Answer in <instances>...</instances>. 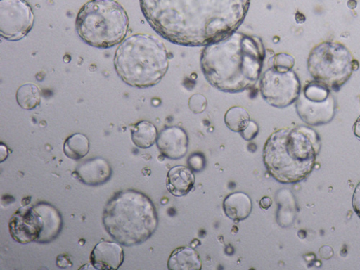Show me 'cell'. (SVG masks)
<instances>
[{"mask_svg": "<svg viewBox=\"0 0 360 270\" xmlns=\"http://www.w3.org/2000/svg\"><path fill=\"white\" fill-rule=\"evenodd\" d=\"M146 20L167 41L184 46L220 41L237 31L250 0H139Z\"/></svg>", "mask_w": 360, "mask_h": 270, "instance_id": "cell-1", "label": "cell"}, {"mask_svg": "<svg viewBox=\"0 0 360 270\" xmlns=\"http://www.w3.org/2000/svg\"><path fill=\"white\" fill-rule=\"evenodd\" d=\"M265 56L260 38L234 32L205 46L200 65L205 79L214 87L222 92L237 94L256 84Z\"/></svg>", "mask_w": 360, "mask_h": 270, "instance_id": "cell-2", "label": "cell"}, {"mask_svg": "<svg viewBox=\"0 0 360 270\" xmlns=\"http://www.w3.org/2000/svg\"><path fill=\"white\" fill-rule=\"evenodd\" d=\"M321 144L319 135L310 127L281 129L270 135L264 146V165L280 184L302 182L313 172Z\"/></svg>", "mask_w": 360, "mask_h": 270, "instance_id": "cell-3", "label": "cell"}, {"mask_svg": "<svg viewBox=\"0 0 360 270\" xmlns=\"http://www.w3.org/2000/svg\"><path fill=\"white\" fill-rule=\"evenodd\" d=\"M103 224L120 245H141L155 233L159 218L155 205L146 195L134 190L115 193L103 212Z\"/></svg>", "mask_w": 360, "mask_h": 270, "instance_id": "cell-4", "label": "cell"}, {"mask_svg": "<svg viewBox=\"0 0 360 270\" xmlns=\"http://www.w3.org/2000/svg\"><path fill=\"white\" fill-rule=\"evenodd\" d=\"M113 63L123 82L139 89L158 84L169 66L162 41L153 35L141 34L131 36L119 45Z\"/></svg>", "mask_w": 360, "mask_h": 270, "instance_id": "cell-5", "label": "cell"}, {"mask_svg": "<svg viewBox=\"0 0 360 270\" xmlns=\"http://www.w3.org/2000/svg\"><path fill=\"white\" fill-rule=\"evenodd\" d=\"M75 27L85 44L106 49L124 41L129 18L124 8L115 0H89L79 10Z\"/></svg>", "mask_w": 360, "mask_h": 270, "instance_id": "cell-6", "label": "cell"}, {"mask_svg": "<svg viewBox=\"0 0 360 270\" xmlns=\"http://www.w3.org/2000/svg\"><path fill=\"white\" fill-rule=\"evenodd\" d=\"M309 72L314 80L339 91L359 68L352 52L337 41H324L316 46L307 60Z\"/></svg>", "mask_w": 360, "mask_h": 270, "instance_id": "cell-7", "label": "cell"}, {"mask_svg": "<svg viewBox=\"0 0 360 270\" xmlns=\"http://www.w3.org/2000/svg\"><path fill=\"white\" fill-rule=\"evenodd\" d=\"M295 102L297 115L309 126L326 125L336 114L337 104L331 89L316 80L305 85Z\"/></svg>", "mask_w": 360, "mask_h": 270, "instance_id": "cell-8", "label": "cell"}, {"mask_svg": "<svg viewBox=\"0 0 360 270\" xmlns=\"http://www.w3.org/2000/svg\"><path fill=\"white\" fill-rule=\"evenodd\" d=\"M260 92L269 105L285 108L297 101L302 92V84L292 70L279 72L270 68L261 78Z\"/></svg>", "mask_w": 360, "mask_h": 270, "instance_id": "cell-9", "label": "cell"}, {"mask_svg": "<svg viewBox=\"0 0 360 270\" xmlns=\"http://www.w3.org/2000/svg\"><path fill=\"white\" fill-rule=\"evenodd\" d=\"M35 16L25 0H0V36L18 41L31 32Z\"/></svg>", "mask_w": 360, "mask_h": 270, "instance_id": "cell-10", "label": "cell"}, {"mask_svg": "<svg viewBox=\"0 0 360 270\" xmlns=\"http://www.w3.org/2000/svg\"><path fill=\"white\" fill-rule=\"evenodd\" d=\"M44 229V219L35 205L19 208L9 222L12 238L22 245L38 243Z\"/></svg>", "mask_w": 360, "mask_h": 270, "instance_id": "cell-11", "label": "cell"}, {"mask_svg": "<svg viewBox=\"0 0 360 270\" xmlns=\"http://www.w3.org/2000/svg\"><path fill=\"white\" fill-rule=\"evenodd\" d=\"M189 139L186 131L179 127H171L161 131L157 145L165 158L176 160L184 158L188 151Z\"/></svg>", "mask_w": 360, "mask_h": 270, "instance_id": "cell-12", "label": "cell"}, {"mask_svg": "<svg viewBox=\"0 0 360 270\" xmlns=\"http://www.w3.org/2000/svg\"><path fill=\"white\" fill-rule=\"evenodd\" d=\"M74 173L84 185L99 186L108 181L112 176V169L106 160L96 158L79 165Z\"/></svg>", "mask_w": 360, "mask_h": 270, "instance_id": "cell-13", "label": "cell"}, {"mask_svg": "<svg viewBox=\"0 0 360 270\" xmlns=\"http://www.w3.org/2000/svg\"><path fill=\"white\" fill-rule=\"evenodd\" d=\"M124 262V251L119 243L102 242L90 255V264L95 269L117 270Z\"/></svg>", "mask_w": 360, "mask_h": 270, "instance_id": "cell-14", "label": "cell"}, {"mask_svg": "<svg viewBox=\"0 0 360 270\" xmlns=\"http://www.w3.org/2000/svg\"><path fill=\"white\" fill-rule=\"evenodd\" d=\"M195 176L193 172L184 166H176L170 169L166 179L167 188L174 197L187 195L193 188Z\"/></svg>", "mask_w": 360, "mask_h": 270, "instance_id": "cell-15", "label": "cell"}, {"mask_svg": "<svg viewBox=\"0 0 360 270\" xmlns=\"http://www.w3.org/2000/svg\"><path fill=\"white\" fill-rule=\"evenodd\" d=\"M44 222V229L38 243L47 244L53 241L61 233L63 220L61 214L52 205L40 202L35 205Z\"/></svg>", "mask_w": 360, "mask_h": 270, "instance_id": "cell-16", "label": "cell"}, {"mask_svg": "<svg viewBox=\"0 0 360 270\" xmlns=\"http://www.w3.org/2000/svg\"><path fill=\"white\" fill-rule=\"evenodd\" d=\"M223 207L228 218L239 222L247 219L250 216L252 211V202L246 193L237 192L226 198Z\"/></svg>", "mask_w": 360, "mask_h": 270, "instance_id": "cell-17", "label": "cell"}, {"mask_svg": "<svg viewBox=\"0 0 360 270\" xmlns=\"http://www.w3.org/2000/svg\"><path fill=\"white\" fill-rule=\"evenodd\" d=\"M167 266L169 270H200L202 261L195 250L188 247L179 248L169 256Z\"/></svg>", "mask_w": 360, "mask_h": 270, "instance_id": "cell-18", "label": "cell"}, {"mask_svg": "<svg viewBox=\"0 0 360 270\" xmlns=\"http://www.w3.org/2000/svg\"><path fill=\"white\" fill-rule=\"evenodd\" d=\"M131 132L133 143L143 149L152 147L158 139V129L153 123L147 121L140 122L131 127Z\"/></svg>", "mask_w": 360, "mask_h": 270, "instance_id": "cell-19", "label": "cell"}, {"mask_svg": "<svg viewBox=\"0 0 360 270\" xmlns=\"http://www.w3.org/2000/svg\"><path fill=\"white\" fill-rule=\"evenodd\" d=\"M16 101L22 108L27 110H34L41 104V89L35 84H24L17 90Z\"/></svg>", "mask_w": 360, "mask_h": 270, "instance_id": "cell-20", "label": "cell"}, {"mask_svg": "<svg viewBox=\"0 0 360 270\" xmlns=\"http://www.w3.org/2000/svg\"><path fill=\"white\" fill-rule=\"evenodd\" d=\"M89 141L82 134H75L65 141L64 153L68 158L79 160L84 158L89 152Z\"/></svg>", "mask_w": 360, "mask_h": 270, "instance_id": "cell-21", "label": "cell"}, {"mask_svg": "<svg viewBox=\"0 0 360 270\" xmlns=\"http://www.w3.org/2000/svg\"><path fill=\"white\" fill-rule=\"evenodd\" d=\"M226 126L231 131L241 133L251 122L249 112L243 107L231 108L225 114Z\"/></svg>", "mask_w": 360, "mask_h": 270, "instance_id": "cell-22", "label": "cell"}, {"mask_svg": "<svg viewBox=\"0 0 360 270\" xmlns=\"http://www.w3.org/2000/svg\"><path fill=\"white\" fill-rule=\"evenodd\" d=\"M272 67L279 72H288L292 70L295 63V58L287 53H280L274 56L271 59Z\"/></svg>", "mask_w": 360, "mask_h": 270, "instance_id": "cell-23", "label": "cell"}, {"mask_svg": "<svg viewBox=\"0 0 360 270\" xmlns=\"http://www.w3.org/2000/svg\"><path fill=\"white\" fill-rule=\"evenodd\" d=\"M188 105L193 112L200 114L206 110L207 101L204 96L195 94L190 98Z\"/></svg>", "mask_w": 360, "mask_h": 270, "instance_id": "cell-24", "label": "cell"}, {"mask_svg": "<svg viewBox=\"0 0 360 270\" xmlns=\"http://www.w3.org/2000/svg\"><path fill=\"white\" fill-rule=\"evenodd\" d=\"M188 165L195 172L202 171L205 166V160L202 155L195 154L188 159Z\"/></svg>", "mask_w": 360, "mask_h": 270, "instance_id": "cell-25", "label": "cell"}, {"mask_svg": "<svg viewBox=\"0 0 360 270\" xmlns=\"http://www.w3.org/2000/svg\"><path fill=\"white\" fill-rule=\"evenodd\" d=\"M259 133V127L253 121H251L248 127L241 133L243 138L247 141L254 139Z\"/></svg>", "mask_w": 360, "mask_h": 270, "instance_id": "cell-26", "label": "cell"}, {"mask_svg": "<svg viewBox=\"0 0 360 270\" xmlns=\"http://www.w3.org/2000/svg\"><path fill=\"white\" fill-rule=\"evenodd\" d=\"M352 206L354 212L360 219V182L356 186L353 193Z\"/></svg>", "mask_w": 360, "mask_h": 270, "instance_id": "cell-27", "label": "cell"}, {"mask_svg": "<svg viewBox=\"0 0 360 270\" xmlns=\"http://www.w3.org/2000/svg\"><path fill=\"white\" fill-rule=\"evenodd\" d=\"M56 264L60 268H65L73 265L70 257L67 255H58L56 259Z\"/></svg>", "mask_w": 360, "mask_h": 270, "instance_id": "cell-28", "label": "cell"}, {"mask_svg": "<svg viewBox=\"0 0 360 270\" xmlns=\"http://www.w3.org/2000/svg\"><path fill=\"white\" fill-rule=\"evenodd\" d=\"M273 205V200L269 197L262 198L259 202V206L263 210H267Z\"/></svg>", "mask_w": 360, "mask_h": 270, "instance_id": "cell-29", "label": "cell"}, {"mask_svg": "<svg viewBox=\"0 0 360 270\" xmlns=\"http://www.w3.org/2000/svg\"><path fill=\"white\" fill-rule=\"evenodd\" d=\"M353 133L360 141V116L356 119V121L353 126Z\"/></svg>", "mask_w": 360, "mask_h": 270, "instance_id": "cell-30", "label": "cell"}]
</instances>
